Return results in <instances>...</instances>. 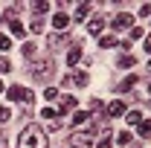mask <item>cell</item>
Listing matches in <instances>:
<instances>
[{"label": "cell", "instance_id": "obj_1", "mask_svg": "<svg viewBox=\"0 0 151 148\" xmlns=\"http://www.w3.org/2000/svg\"><path fill=\"white\" fill-rule=\"evenodd\" d=\"M18 148H50V139H47V131L41 125H26L20 131Z\"/></svg>", "mask_w": 151, "mask_h": 148}, {"label": "cell", "instance_id": "obj_2", "mask_svg": "<svg viewBox=\"0 0 151 148\" xmlns=\"http://www.w3.org/2000/svg\"><path fill=\"white\" fill-rule=\"evenodd\" d=\"M6 96H9L12 102H26V105L32 108V93L26 90V87H20V84H15V87H9V90H6Z\"/></svg>", "mask_w": 151, "mask_h": 148}, {"label": "cell", "instance_id": "obj_3", "mask_svg": "<svg viewBox=\"0 0 151 148\" xmlns=\"http://www.w3.org/2000/svg\"><path fill=\"white\" fill-rule=\"evenodd\" d=\"M70 145H73V148H93V134H87V131H76L73 137H70Z\"/></svg>", "mask_w": 151, "mask_h": 148}, {"label": "cell", "instance_id": "obj_4", "mask_svg": "<svg viewBox=\"0 0 151 148\" xmlns=\"http://www.w3.org/2000/svg\"><path fill=\"white\" fill-rule=\"evenodd\" d=\"M111 26H113V29H131V26H134V18L128 15V12H119V15L113 18Z\"/></svg>", "mask_w": 151, "mask_h": 148}, {"label": "cell", "instance_id": "obj_5", "mask_svg": "<svg viewBox=\"0 0 151 148\" xmlns=\"http://www.w3.org/2000/svg\"><path fill=\"white\" fill-rule=\"evenodd\" d=\"M58 111H61V113L76 111V96H70V93H61V96H58Z\"/></svg>", "mask_w": 151, "mask_h": 148}, {"label": "cell", "instance_id": "obj_6", "mask_svg": "<svg viewBox=\"0 0 151 148\" xmlns=\"http://www.w3.org/2000/svg\"><path fill=\"white\" fill-rule=\"evenodd\" d=\"M105 26H108V23H105V18H102V15H93V18H90V23H87V32H90V35H99Z\"/></svg>", "mask_w": 151, "mask_h": 148}, {"label": "cell", "instance_id": "obj_7", "mask_svg": "<svg viewBox=\"0 0 151 148\" xmlns=\"http://www.w3.org/2000/svg\"><path fill=\"white\" fill-rule=\"evenodd\" d=\"M67 26H70V18H67L64 12H55V15H52V29H58V32H64Z\"/></svg>", "mask_w": 151, "mask_h": 148}, {"label": "cell", "instance_id": "obj_8", "mask_svg": "<svg viewBox=\"0 0 151 148\" xmlns=\"http://www.w3.org/2000/svg\"><path fill=\"white\" fill-rule=\"evenodd\" d=\"M105 111H108V116H122V113H128V108H125V102H122V99H116V102H111Z\"/></svg>", "mask_w": 151, "mask_h": 148}, {"label": "cell", "instance_id": "obj_9", "mask_svg": "<svg viewBox=\"0 0 151 148\" xmlns=\"http://www.w3.org/2000/svg\"><path fill=\"white\" fill-rule=\"evenodd\" d=\"M50 70H55V64H52V61H38V64H35V78H47Z\"/></svg>", "mask_w": 151, "mask_h": 148}, {"label": "cell", "instance_id": "obj_10", "mask_svg": "<svg viewBox=\"0 0 151 148\" xmlns=\"http://www.w3.org/2000/svg\"><path fill=\"white\" fill-rule=\"evenodd\" d=\"M78 61H81V47H78V44H76L73 50H70V52H67V64H70V67H76V64H78Z\"/></svg>", "mask_w": 151, "mask_h": 148}, {"label": "cell", "instance_id": "obj_11", "mask_svg": "<svg viewBox=\"0 0 151 148\" xmlns=\"http://www.w3.org/2000/svg\"><path fill=\"white\" fill-rule=\"evenodd\" d=\"M67 81H70V84H76V87H84V84H87V73H73Z\"/></svg>", "mask_w": 151, "mask_h": 148}, {"label": "cell", "instance_id": "obj_12", "mask_svg": "<svg viewBox=\"0 0 151 148\" xmlns=\"http://www.w3.org/2000/svg\"><path fill=\"white\" fill-rule=\"evenodd\" d=\"M87 122H90V113H84V111L73 113V125H87Z\"/></svg>", "mask_w": 151, "mask_h": 148}, {"label": "cell", "instance_id": "obj_13", "mask_svg": "<svg viewBox=\"0 0 151 148\" xmlns=\"http://www.w3.org/2000/svg\"><path fill=\"white\" fill-rule=\"evenodd\" d=\"M87 15H90V3H81V6L76 9V23H78V20H84Z\"/></svg>", "mask_w": 151, "mask_h": 148}, {"label": "cell", "instance_id": "obj_14", "mask_svg": "<svg viewBox=\"0 0 151 148\" xmlns=\"http://www.w3.org/2000/svg\"><path fill=\"white\" fill-rule=\"evenodd\" d=\"M116 44H119V41H116L113 35H105V38H99V47H102V50H111V47H116Z\"/></svg>", "mask_w": 151, "mask_h": 148}, {"label": "cell", "instance_id": "obj_15", "mask_svg": "<svg viewBox=\"0 0 151 148\" xmlns=\"http://www.w3.org/2000/svg\"><path fill=\"white\" fill-rule=\"evenodd\" d=\"M125 119H128V125H139V122H142V113H139V111H128Z\"/></svg>", "mask_w": 151, "mask_h": 148}, {"label": "cell", "instance_id": "obj_16", "mask_svg": "<svg viewBox=\"0 0 151 148\" xmlns=\"http://www.w3.org/2000/svg\"><path fill=\"white\" fill-rule=\"evenodd\" d=\"M32 12H35V15H44V12H50V3H47V0H38V3H32Z\"/></svg>", "mask_w": 151, "mask_h": 148}, {"label": "cell", "instance_id": "obj_17", "mask_svg": "<svg viewBox=\"0 0 151 148\" xmlns=\"http://www.w3.org/2000/svg\"><path fill=\"white\" fill-rule=\"evenodd\" d=\"M134 84H137V75H128V78H125V81H122V84H119V93H125V90H131Z\"/></svg>", "mask_w": 151, "mask_h": 148}, {"label": "cell", "instance_id": "obj_18", "mask_svg": "<svg viewBox=\"0 0 151 148\" xmlns=\"http://www.w3.org/2000/svg\"><path fill=\"white\" fill-rule=\"evenodd\" d=\"M128 142H131V134L128 131H119L116 134V145H128Z\"/></svg>", "mask_w": 151, "mask_h": 148}, {"label": "cell", "instance_id": "obj_19", "mask_svg": "<svg viewBox=\"0 0 151 148\" xmlns=\"http://www.w3.org/2000/svg\"><path fill=\"white\" fill-rule=\"evenodd\" d=\"M23 58L29 61V58H35V44L29 41V44H23Z\"/></svg>", "mask_w": 151, "mask_h": 148}, {"label": "cell", "instance_id": "obj_20", "mask_svg": "<svg viewBox=\"0 0 151 148\" xmlns=\"http://www.w3.org/2000/svg\"><path fill=\"white\" fill-rule=\"evenodd\" d=\"M9 29H12V35H23V23L20 20H9Z\"/></svg>", "mask_w": 151, "mask_h": 148}, {"label": "cell", "instance_id": "obj_21", "mask_svg": "<svg viewBox=\"0 0 151 148\" xmlns=\"http://www.w3.org/2000/svg\"><path fill=\"white\" fill-rule=\"evenodd\" d=\"M58 96H61V93H58L55 87H47V90H44V99H47V102H55Z\"/></svg>", "mask_w": 151, "mask_h": 148}, {"label": "cell", "instance_id": "obj_22", "mask_svg": "<svg viewBox=\"0 0 151 148\" xmlns=\"http://www.w3.org/2000/svg\"><path fill=\"white\" fill-rule=\"evenodd\" d=\"M0 50H3V52L12 50V38H9V35H0Z\"/></svg>", "mask_w": 151, "mask_h": 148}, {"label": "cell", "instance_id": "obj_23", "mask_svg": "<svg viewBox=\"0 0 151 148\" xmlns=\"http://www.w3.org/2000/svg\"><path fill=\"white\" fill-rule=\"evenodd\" d=\"M139 137H151V122H139Z\"/></svg>", "mask_w": 151, "mask_h": 148}, {"label": "cell", "instance_id": "obj_24", "mask_svg": "<svg viewBox=\"0 0 151 148\" xmlns=\"http://www.w3.org/2000/svg\"><path fill=\"white\" fill-rule=\"evenodd\" d=\"M41 116H44V119H55L58 111H55V108H44V111H41Z\"/></svg>", "mask_w": 151, "mask_h": 148}, {"label": "cell", "instance_id": "obj_25", "mask_svg": "<svg viewBox=\"0 0 151 148\" xmlns=\"http://www.w3.org/2000/svg\"><path fill=\"white\" fill-rule=\"evenodd\" d=\"M9 116H12V111H9V108H3V105H0V122H9Z\"/></svg>", "mask_w": 151, "mask_h": 148}, {"label": "cell", "instance_id": "obj_26", "mask_svg": "<svg viewBox=\"0 0 151 148\" xmlns=\"http://www.w3.org/2000/svg\"><path fill=\"white\" fill-rule=\"evenodd\" d=\"M119 67H134V58L131 55H122V58H119Z\"/></svg>", "mask_w": 151, "mask_h": 148}, {"label": "cell", "instance_id": "obj_27", "mask_svg": "<svg viewBox=\"0 0 151 148\" xmlns=\"http://www.w3.org/2000/svg\"><path fill=\"white\" fill-rule=\"evenodd\" d=\"M12 70V64H9V58H0V73H9Z\"/></svg>", "mask_w": 151, "mask_h": 148}, {"label": "cell", "instance_id": "obj_28", "mask_svg": "<svg viewBox=\"0 0 151 148\" xmlns=\"http://www.w3.org/2000/svg\"><path fill=\"white\" fill-rule=\"evenodd\" d=\"M32 32H44V20H32Z\"/></svg>", "mask_w": 151, "mask_h": 148}, {"label": "cell", "instance_id": "obj_29", "mask_svg": "<svg viewBox=\"0 0 151 148\" xmlns=\"http://www.w3.org/2000/svg\"><path fill=\"white\" fill-rule=\"evenodd\" d=\"M131 38H134V41H137V38H142V29H139V26H131Z\"/></svg>", "mask_w": 151, "mask_h": 148}, {"label": "cell", "instance_id": "obj_30", "mask_svg": "<svg viewBox=\"0 0 151 148\" xmlns=\"http://www.w3.org/2000/svg\"><path fill=\"white\" fill-rule=\"evenodd\" d=\"M90 108H93V111H105V105H102L99 99H93V102H90Z\"/></svg>", "mask_w": 151, "mask_h": 148}, {"label": "cell", "instance_id": "obj_31", "mask_svg": "<svg viewBox=\"0 0 151 148\" xmlns=\"http://www.w3.org/2000/svg\"><path fill=\"white\" fill-rule=\"evenodd\" d=\"M139 15H142V18H148V15H151V3H145V6L139 9Z\"/></svg>", "mask_w": 151, "mask_h": 148}, {"label": "cell", "instance_id": "obj_32", "mask_svg": "<svg viewBox=\"0 0 151 148\" xmlns=\"http://www.w3.org/2000/svg\"><path fill=\"white\" fill-rule=\"evenodd\" d=\"M96 148H111V139H108V137H102V139H99V145Z\"/></svg>", "mask_w": 151, "mask_h": 148}, {"label": "cell", "instance_id": "obj_33", "mask_svg": "<svg viewBox=\"0 0 151 148\" xmlns=\"http://www.w3.org/2000/svg\"><path fill=\"white\" fill-rule=\"evenodd\" d=\"M145 52H151V35L145 38Z\"/></svg>", "mask_w": 151, "mask_h": 148}, {"label": "cell", "instance_id": "obj_34", "mask_svg": "<svg viewBox=\"0 0 151 148\" xmlns=\"http://www.w3.org/2000/svg\"><path fill=\"white\" fill-rule=\"evenodd\" d=\"M0 93H3V84H0Z\"/></svg>", "mask_w": 151, "mask_h": 148}, {"label": "cell", "instance_id": "obj_35", "mask_svg": "<svg viewBox=\"0 0 151 148\" xmlns=\"http://www.w3.org/2000/svg\"><path fill=\"white\" fill-rule=\"evenodd\" d=\"M148 70H151V64H148Z\"/></svg>", "mask_w": 151, "mask_h": 148}]
</instances>
